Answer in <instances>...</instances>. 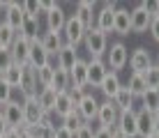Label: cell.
Returning <instances> with one entry per match:
<instances>
[{"mask_svg": "<svg viewBox=\"0 0 159 138\" xmlns=\"http://www.w3.org/2000/svg\"><path fill=\"white\" fill-rule=\"evenodd\" d=\"M9 131V127L7 122H5V118H2V113H0V138H5V134Z\"/></svg>", "mask_w": 159, "mask_h": 138, "instance_id": "cell-46", "label": "cell"}, {"mask_svg": "<svg viewBox=\"0 0 159 138\" xmlns=\"http://www.w3.org/2000/svg\"><path fill=\"white\" fill-rule=\"evenodd\" d=\"M69 85H72V81H69V74L56 67V71H53V78H51V85H48V87H53L56 92H67Z\"/></svg>", "mask_w": 159, "mask_h": 138, "instance_id": "cell-29", "label": "cell"}, {"mask_svg": "<svg viewBox=\"0 0 159 138\" xmlns=\"http://www.w3.org/2000/svg\"><path fill=\"white\" fill-rule=\"evenodd\" d=\"M155 65H157V67H159V55H157V60H155Z\"/></svg>", "mask_w": 159, "mask_h": 138, "instance_id": "cell-50", "label": "cell"}, {"mask_svg": "<svg viewBox=\"0 0 159 138\" xmlns=\"http://www.w3.org/2000/svg\"><path fill=\"white\" fill-rule=\"evenodd\" d=\"M120 87H122V83H120L118 71H108V74L104 76V81L99 83V90H102V95L106 97V99H113V97L118 95Z\"/></svg>", "mask_w": 159, "mask_h": 138, "instance_id": "cell-22", "label": "cell"}, {"mask_svg": "<svg viewBox=\"0 0 159 138\" xmlns=\"http://www.w3.org/2000/svg\"><path fill=\"white\" fill-rule=\"evenodd\" d=\"M56 58H58V69H62V71H72L74 67V62L79 60V46H72V44H62V48L56 53Z\"/></svg>", "mask_w": 159, "mask_h": 138, "instance_id": "cell-13", "label": "cell"}, {"mask_svg": "<svg viewBox=\"0 0 159 138\" xmlns=\"http://www.w3.org/2000/svg\"><path fill=\"white\" fill-rule=\"evenodd\" d=\"M116 127H97L95 129V138H113Z\"/></svg>", "mask_w": 159, "mask_h": 138, "instance_id": "cell-41", "label": "cell"}, {"mask_svg": "<svg viewBox=\"0 0 159 138\" xmlns=\"http://www.w3.org/2000/svg\"><path fill=\"white\" fill-rule=\"evenodd\" d=\"M118 115H120V110L116 108V104L111 99L99 101V110H97V122H99V127H116Z\"/></svg>", "mask_w": 159, "mask_h": 138, "instance_id": "cell-11", "label": "cell"}, {"mask_svg": "<svg viewBox=\"0 0 159 138\" xmlns=\"http://www.w3.org/2000/svg\"><path fill=\"white\" fill-rule=\"evenodd\" d=\"M53 138H74V134H72V131H67V129H65V127H56V134H53Z\"/></svg>", "mask_w": 159, "mask_h": 138, "instance_id": "cell-45", "label": "cell"}, {"mask_svg": "<svg viewBox=\"0 0 159 138\" xmlns=\"http://www.w3.org/2000/svg\"><path fill=\"white\" fill-rule=\"evenodd\" d=\"M131 32H145L148 28H150V21H152V16L148 14V9L143 7V5H136L134 9H131Z\"/></svg>", "mask_w": 159, "mask_h": 138, "instance_id": "cell-15", "label": "cell"}, {"mask_svg": "<svg viewBox=\"0 0 159 138\" xmlns=\"http://www.w3.org/2000/svg\"><path fill=\"white\" fill-rule=\"evenodd\" d=\"M136 131L141 138H148L155 134V115L148 113V110H136Z\"/></svg>", "mask_w": 159, "mask_h": 138, "instance_id": "cell-18", "label": "cell"}, {"mask_svg": "<svg viewBox=\"0 0 159 138\" xmlns=\"http://www.w3.org/2000/svg\"><path fill=\"white\" fill-rule=\"evenodd\" d=\"M155 134L159 136V110L155 113Z\"/></svg>", "mask_w": 159, "mask_h": 138, "instance_id": "cell-48", "label": "cell"}, {"mask_svg": "<svg viewBox=\"0 0 159 138\" xmlns=\"http://www.w3.org/2000/svg\"><path fill=\"white\" fill-rule=\"evenodd\" d=\"M143 81L148 85V90H159V67L152 65L148 71H143Z\"/></svg>", "mask_w": 159, "mask_h": 138, "instance_id": "cell-36", "label": "cell"}, {"mask_svg": "<svg viewBox=\"0 0 159 138\" xmlns=\"http://www.w3.org/2000/svg\"><path fill=\"white\" fill-rule=\"evenodd\" d=\"M5 138H23V134H21L19 129H9L7 134H5Z\"/></svg>", "mask_w": 159, "mask_h": 138, "instance_id": "cell-47", "label": "cell"}, {"mask_svg": "<svg viewBox=\"0 0 159 138\" xmlns=\"http://www.w3.org/2000/svg\"><path fill=\"white\" fill-rule=\"evenodd\" d=\"M56 99H58V92L53 90V87H42V90L37 92V101H39V106L46 110V113H53Z\"/></svg>", "mask_w": 159, "mask_h": 138, "instance_id": "cell-26", "label": "cell"}, {"mask_svg": "<svg viewBox=\"0 0 159 138\" xmlns=\"http://www.w3.org/2000/svg\"><path fill=\"white\" fill-rule=\"evenodd\" d=\"M85 32H88V30L83 28V23L79 21V16H76V14L67 16V21H65V28H62V39H65V44L79 46V44L83 42Z\"/></svg>", "mask_w": 159, "mask_h": 138, "instance_id": "cell-2", "label": "cell"}, {"mask_svg": "<svg viewBox=\"0 0 159 138\" xmlns=\"http://www.w3.org/2000/svg\"><path fill=\"white\" fill-rule=\"evenodd\" d=\"M21 12H23V16H37L39 14L37 0H25V2H21Z\"/></svg>", "mask_w": 159, "mask_h": 138, "instance_id": "cell-38", "label": "cell"}, {"mask_svg": "<svg viewBox=\"0 0 159 138\" xmlns=\"http://www.w3.org/2000/svg\"><path fill=\"white\" fill-rule=\"evenodd\" d=\"M23 19H25V16H23V12H21V2H7L5 14H2V21H5V23L19 32L21 25H23Z\"/></svg>", "mask_w": 159, "mask_h": 138, "instance_id": "cell-17", "label": "cell"}, {"mask_svg": "<svg viewBox=\"0 0 159 138\" xmlns=\"http://www.w3.org/2000/svg\"><path fill=\"white\" fill-rule=\"evenodd\" d=\"M69 81H72V85L88 87V60H83V58L76 60L72 71H69Z\"/></svg>", "mask_w": 159, "mask_h": 138, "instance_id": "cell-23", "label": "cell"}, {"mask_svg": "<svg viewBox=\"0 0 159 138\" xmlns=\"http://www.w3.org/2000/svg\"><path fill=\"white\" fill-rule=\"evenodd\" d=\"M83 44H85L88 53H90V58H102L108 51V35H104L97 28H90L83 37Z\"/></svg>", "mask_w": 159, "mask_h": 138, "instance_id": "cell-1", "label": "cell"}, {"mask_svg": "<svg viewBox=\"0 0 159 138\" xmlns=\"http://www.w3.org/2000/svg\"><path fill=\"white\" fill-rule=\"evenodd\" d=\"M37 5H39V12L48 14L51 9H56V5H58V2H53V0H37Z\"/></svg>", "mask_w": 159, "mask_h": 138, "instance_id": "cell-44", "label": "cell"}, {"mask_svg": "<svg viewBox=\"0 0 159 138\" xmlns=\"http://www.w3.org/2000/svg\"><path fill=\"white\" fill-rule=\"evenodd\" d=\"M37 127H44V129H56V122H53V113H44Z\"/></svg>", "mask_w": 159, "mask_h": 138, "instance_id": "cell-42", "label": "cell"}, {"mask_svg": "<svg viewBox=\"0 0 159 138\" xmlns=\"http://www.w3.org/2000/svg\"><path fill=\"white\" fill-rule=\"evenodd\" d=\"M19 92H21V95H23L25 99L37 95V76H35V69L28 67V65L23 67V78H21Z\"/></svg>", "mask_w": 159, "mask_h": 138, "instance_id": "cell-20", "label": "cell"}, {"mask_svg": "<svg viewBox=\"0 0 159 138\" xmlns=\"http://www.w3.org/2000/svg\"><path fill=\"white\" fill-rule=\"evenodd\" d=\"M127 90L134 97H143V92L148 90V85H145V81H143V74H131L129 76V83H127Z\"/></svg>", "mask_w": 159, "mask_h": 138, "instance_id": "cell-32", "label": "cell"}, {"mask_svg": "<svg viewBox=\"0 0 159 138\" xmlns=\"http://www.w3.org/2000/svg\"><path fill=\"white\" fill-rule=\"evenodd\" d=\"M28 138H32V136H28Z\"/></svg>", "mask_w": 159, "mask_h": 138, "instance_id": "cell-52", "label": "cell"}, {"mask_svg": "<svg viewBox=\"0 0 159 138\" xmlns=\"http://www.w3.org/2000/svg\"><path fill=\"white\" fill-rule=\"evenodd\" d=\"M48 62H51V55L44 51L39 37H37V39H30V58H28V67L39 69V67H46Z\"/></svg>", "mask_w": 159, "mask_h": 138, "instance_id": "cell-12", "label": "cell"}, {"mask_svg": "<svg viewBox=\"0 0 159 138\" xmlns=\"http://www.w3.org/2000/svg\"><path fill=\"white\" fill-rule=\"evenodd\" d=\"M111 101L116 104V108H118V110H127V108H134V95H131V92H129L125 85L118 90V95L113 97Z\"/></svg>", "mask_w": 159, "mask_h": 138, "instance_id": "cell-30", "label": "cell"}, {"mask_svg": "<svg viewBox=\"0 0 159 138\" xmlns=\"http://www.w3.org/2000/svg\"><path fill=\"white\" fill-rule=\"evenodd\" d=\"M92 9H95V2H88V0H81L76 5V16H79V21L83 23L85 30L95 28V14H92Z\"/></svg>", "mask_w": 159, "mask_h": 138, "instance_id": "cell-24", "label": "cell"}, {"mask_svg": "<svg viewBox=\"0 0 159 138\" xmlns=\"http://www.w3.org/2000/svg\"><path fill=\"white\" fill-rule=\"evenodd\" d=\"M5 7H7V2H0V12L5 14Z\"/></svg>", "mask_w": 159, "mask_h": 138, "instance_id": "cell-49", "label": "cell"}, {"mask_svg": "<svg viewBox=\"0 0 159 138\" xmlns=\"http://www.w3.org/2000/svg\"><path fill=\"white\" fill-rule=\"evenodd\" d=\"M12 92H14V90H12V87H9L2 78H0V108H2L5 104L12 101Z\"/></svg>", "mask_w": 159, "mask_h": 138, "instance_id": "cell-39", "label": "cell"}, {"mask_svg": "<svg viewBox=\"0 0 159 138\" xmlns=\"http://www.w3.org/2000/svg\"><path fill=\"white\" fill-rule=\"evenodd\" d=\"M16 35L19 32L14 30V28H9L5 21H0V46H5V48H12V44L16 39Z\"/></svg>", "mask_w": 159, "mask_h": 138, "instance_id": "cell-33", "label": "cell"}, {"mask_svg": "<svg viewBox=\"0 0 159 138\" xmlns=\"http://www.w3.org/2000/svg\"><path fill=\"white\" fill-rule=\"evenodd\" d=\"M116 129L122 134V138H139V131H136V110L134 108L120 110Z\"/></svg>", "mask_w": 159, "mask_h": 138, "instance_id": "cell-7", "label": "cell"}, {"mask_svg": "<svg viewBox=\"0 0 159 138\" xmlns=\"http://www.w3.org/2000/svg\"><path fill=\"white\" fill-rule=\"evenodd\" d=\"M0 113H2L5 122H7L9 129H21V127L25 124L23 120V104L19 101V99H12L9 104H5L2 108H0Z\"/></svg>", "mask_w": 159, "mask_h": 138, "instance_id": "cell-3", "label": "cell"}, {"mask_svg": "<svg viewBox=\"0 0 159 138\" xmlns=\"http://www.w3.org/2000/svg\"><path fill=\"white\" fill-rule=\"evenodd\" d=\"M53 71H56V67H53L51 62H48L46 67H39V69H35V76H37V85H42V87H48V85H51V78H53Z\"/></svg>", "mask_w": 159, "mask_h": 138, "instance_id": "cell-34", "label": "cell"}, {"mask_svg": "<svg viewBox=\"0 0 159 138\" xmlns=\"http://www.w3.org/2000/svg\"><path fill=\"white\" fill-rule=\"evenodd\" d=\"M155 65V60H152V55L148 48H136L134 53L129 55V67H131V74H143V71H148Z\"/></svg>", "mask_w": 159, "mask_h": 138, "instance_id": "cell-9", "label": "cell"}, {"mask_svg": "<svg viewBox=\"0 0 159 138\" xmlns=\"http://www.w3.org/2000/svg\"><path fill=\"white\" fill-rule=\"evenodd\" d=\"M65 21H67V14L62 12L60 5H56V9H51V12L46 14V32H58V35H62Z\"/></svg>", "mask_w": 159, "mask_h": 138, "instance_id": "cell-21", "label": "cell"}, {"mask_svg": "<svg viewBox=\"0 0 159 138\" xmlns=\"http://www.w3.org/2000/svg\"><path fill=\"white\" fill-rule=\"evenodd\" d=\"M23 120H25V127H30V129H35L37 124H39V120H42V115L46 113L42 106H39V101H37V95L35 97H28V99H23Z\"/></svg>", "mask_w": 159, "mask_h": 138, "instance_id": "cell-8", "label": "cell"}, {"mask_svg": "<svg viewBox=\"0 0 159 138\" xmlns=\"http://www.w3.org/2000/svg\"><path fill=\"white\" fill-rule=\"evenodd\" d=\"M83 124H85V122L81 120V115H79V113L74 110V113H69L67 118H62V124H60V127H65L67 131H72V134H76V131H79V129H81Z\"/></svg>", "mask_w": 159, "mask_h": 138, "instance_id": "cell-35", "label": "cell"}, {"mask_svg": "<svg viewBox=\"0 0 159 138\" xmlns=\"http://www.w3.org/2000/svg\"><path fill=\"white\" fill-rule=\"evenodd\" d=\"M116 9H118L116 2H104L102 9L95 14V28L102 30L104 35L113 32V16H116Z\"/></svg>", "mask_w": 159, "mask_h": 138, "instance_id": "cell-6", "label": "cell"}, {"mask_svg": "<svg viewBox=\"0 0 159 138\" xmlns=\"http://www.w3.org/2000/svg\"><path fill=\"white\" fill-rule=\"evenodd\" d=\"M76 110V101L69 92H58V99H56V108H53V115H58L60 120L67 118L69 113Z\"/></svg>", "mask_w": 159, "mask_h": 138, "instance_id": "cell-19", "label": "cell"}, {"mask_svg": "<svg viewBox=\"0 0 159 138\" xmlns=\"http://www.w3.org/2000/svg\"><path fill=\"white\" fill-rule=\"evenodd\" d=\"M127 62H129L127 46H125L122 42L111 44V48L106 51V67H111V71H118V69H122Z\"/></svg>", "mask_w": 159, "mask_h": 138, "instance_id": "cell-5", "label": "cell"}, {"mask_svg": "<svg viewBox=\"0 0 159 138\" xmlns=\"http://www.w3.org/2000/svg\"><path fill=\"white\" fill-rule=\"evenodd\" d=\"M39 42H42V46H44V51H46L48 55H56L60 48H62V35H58V32H42L39 35Z\"/></svg>", "mask_w": 159, "mask_h": 138, "instance_id": "cell-25", "label": "cell"}, {"mask_svg": "<svg viewBox=\"0 0 159 138\" xmlns=\"http://www.w3.org/2000/svg\"><path fill=\"white\" fill-rule=\"evenodd\" d=\"M97 110H99V101H97V97L90 95V92H85V95L76 101V113L81 115V120H83L85 124H90L92 120H97Z\"/></svg>", "mask_w": 159, "mask_h": 138, "instance_id": "cell-4", "label": "cell"}, {"mask_svg": "<svg viewBox=\"0 0 159 138\" xmlns=\"http://www.w3.org/2000/svg\"><path fill=\"white\" fill-rule=\"evenodd\" d=\"M108 74V67L102 58H90L88 60V87H99L104 76Z\"/></svg>", "mask_w": 159, "mask_h": 138, "instance_id": "cell-10", "label": "cell"}, {"mask_svg": "<svg viewBox=\"0 0 159 138\" xmlns=\"http://www.w3.org/2000/svg\"><path fill=\"white\" fill-rule=\"evenodd\" d=\"M39 16H25L23 19V25H21V35L28 37V39H37L39 37Z\"/></svg>", "mask_w": 159, "mask_h": 138, "instance_id": "cell-28", "label": "cell"}, {"mask_svg": "<svg viewBox=\"0 0 159 138\" xmlns=\"http://www.w3.org/2000/svg\"><path fill=\"white\" fill-rule=\"evenodd\" d=\"M148 30H150L152 39H155V42H159V14H157V16H152V21H150V28H148Z\"/></svg>", "mask_w": 159, "mask_h": 138, "instance_id": "cell-43", "label": "cell"}, {"mask_svg": "<svg viewBox=\"0 0 159 138\" xmlns=\"http://www.w3.org/2000/svg\"><path fill=\"white\" fill-rule=\"evenodd\" d=\"M74 138H95V129H92V124H83L74 134Z\"/></svg>", "mask_w": 159, "mask_h": 138, "instance_id": "cell-40", "label": "cell"}, {"mask_svg": "<svg viewBox=\"0 0 159 138\" xmlns=\"http://www.w3.org/2000/svg\"><path fill=\"white\" fill-rule=\"evenodd\" d=\"M0 78H2L5 83H7L12 90H19V85H21V78H23V67L21 65H12L5 74H0Z\"/></svg>", "mask_w": 159, "mask_h": 138, "instance_id": "cell-27", "label": "cell"}, {"mask_svg": "<svg viewBox=\"0 0 159 138\" xmlns=\"http://www.w3.org/2000/svg\"><path fill=\"white\" fill-rule=\"evenodd\" d=\"M148 138H159V136H157V134H152V136H148Z\"/></svg>", "mask_w": 159, "mask_h": 138, "instance_id": "cell-51", "label": "cell"}, {"mask_svg": "<svg viewBox=\"0 0 159 138\" xmlns=\"http://www.w3.org/2000/svg\"><path fill=\"white\" fill-rule=\"evenodd\" d=\"M12 55H14V65H21V67L28 65V58H30V39H28V37H23L21 32L16 35V39L12 44Z\"/></svg>", "mask_w": 159, "mask_h": 138, "instance_id": "cell-14", "label": "cell"}, {"mask_svg": "<svg viewBox=\"0 0 159 138\" xmlns=\"http://www.w3.org/2000/svg\"><path fill=\"white\" fill-rule=\"evenodd\" d=\"M14 65V55H12V48H5L0 46V74H5L9 67Z\"/></svg>", "mask_w": 159, "mask_h": 138, "instance_id": "cell-37", "label": "cell"}, {"mask_svg": "<svg viewBox=\"0 0 159 138\" xmlns=\"http://www.w3.org/2000/svg\"><path fill=\"white\" fill-rule=\"evenodd\" d=\"M141 106H143V110L155 115L159 110V90H145L141 97Z\"/></svg>", "mask_w": 159, "mask_h": 138, "instance_id": "cell-31", "label": "cell"}, {"mask_svg": "<svg viewBox=\"0 0 159 138\" xmlns=\"http://www.w3.org/2000/svg\"><path fill=\"white\" fill-rule=\"evenodd\" d=\"M113 32L120 35V37H127L131 32V14H129V9H125V7L116 9V16H113Z\"/></svg>", "mask_w": 159, "mask_h": 138, "instance_id": "cell-16", "label": "cell"}]
</instances>
